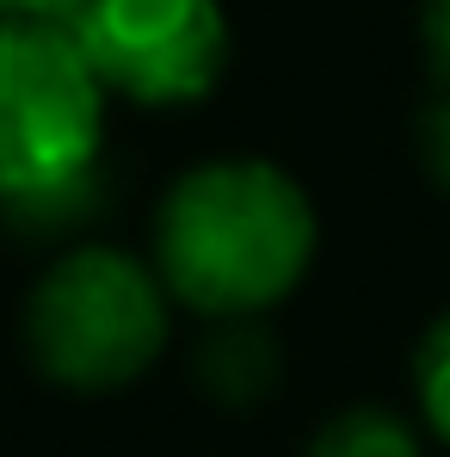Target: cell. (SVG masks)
<instances>
[{
	"instance_id": "obj_1",
	"label": "cell",
	"mask_w": 450,
	"mask_h": 457,
	"mask_svg": "<svg viewBox=\"0 0 450 457\" xmlns=\"http://www.w3.org/2000/svg\"><path fill=\"white\" fill-rule=\"evenodd\" d=\"M321 247L297 173L266 154L185 167L154 211V278L204 321H253L308 278Z\"/></svg>"
},
{
	"instance_id": "obj_2",
	"label": "cell",
	"mask_w": 450,
	"mask_h": 457,
	"mask_svg": "<svg viewBox=\"0 0 450 457\" xmlns=\"http://www.w3.org/2000/svg\"><path fill=\"white\" fill-rule=\"evenodd\" d=\"M173 303L149 260L111 241H80L25 297V353L62 389L99 395L149 371L167 346Z\"/></svg>"
},
{
	"instance_id": "obj_3",
	"label": "cell",
	"mask_w": 450,
	"mask_h": 457,
	"mask_svg": "<svg viewBox=\"0 0 450 457\" xmlns=\"http://www.w3.org/2000/svg\"><path fill=\"white\" fill-rule=\"evenodd\" d=\"M105 87L69 25L0 19V217L99 173Z\"/></svg>"
},
{
	"instance_id": "obj_4",
	"label": "cell",
	"mask_w": 450,
	"mask_h": 457,
	"mask_svg": "<svg viewBox=\"0 0 450 457\" xmlns=\"http://www.w3.org/2000/svg\"><path fill=\"white\" fill-rule=\"evenodd\" d=\"M105 99L149 112L198 105L228 69V19L217 0H86L69 25Z\"/></svg>"
},
{
	"instance_id": "obj_5",
	"label": "cell",
	"mask_w": 450,
	"mask_h": 457,
	"mask_svg": "<svg viewBox=\"0 0 450 457\" xmlns=\"http://www.w3.org/2000/svg\"><path fill=\"white\" fill-rule=\"evenodd\" d=\"M278 334L253 315V321H210L198 359H192V378L204 383L210 402L223 408H259L272 389H278Z\"/></svg>"
},
{
	"instance_id": "obj_6",
	"label": "cell",
	"mask_w": 450,
	"mask_h": 457,
	"mask_svg": "<svg viewBox=\"0 0 450 457\" xmlns=\"http://www.w3.org/2000/svg\"><path fill=\"white\" fill-rule=\"evenodd\" d=\"M302 457H426V452H420V433L395 408L352 402V408H340V414L321 420V433L308 439Z\"/></svg>"
},
{
	"instance_id": "obj_7",
	"label": "cell",
	"mask_w": 450,
	"mask_h": 457,
	"mask_svg": "<svg viewBox=\"0 0 450 457\" xmlns=\"http://www.w3.org/2000/svg\"><path fill=\"white\" fill-rule=\"evenodd\" d=\"M413 402H420L426 433L450 452V309L432 315V328L413 346Z\"/></svg>"
},
{
	"instance_id": "obj_8",
	"label": "cell",
	"mask_w": 450,
	"mask_h": 457,
	"mask_svg": "<svg viewBox=\"0 0 450 457\" xmlns=\"http://www.w3.org/2000/svg\"><path fill=\"white\" fill-rule=\"evenodd\" d=\"M413 143H420V167H426V179L450 198V80H438V93L426 99L420 124H413Z\"/></svg>"
},
{
	"instance_id": "obj_9",
	"label": "cell",
	"mask_w": 450,
	"mask_h": 457,
	"mask_svg": "<svg viewBox=\"0 0 450 457\" xmlns=\"http://www.w3.org/2000/svg\"><path fill=\"white\" fill-rule=\"evenodd\" d=\"M420 44L432 56V75L450 80V0H420Z\"/></svg>"
},
{
	"instance_id": "obj_10",
	"label": "cell",
	"mask_w": 450,
	"mask_h": 457,
	"mask_svg": "<svg viewBox=\"0 0 450 457\" xmlns=\"http://www.w3.org/2000/svg\"><path fill=\"white\" fill-rule=\"evenodd\" d=\"M86 0H0V19H19V25H75Z\"/></svg>"
}]
</instances>
